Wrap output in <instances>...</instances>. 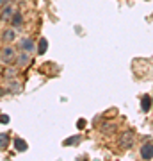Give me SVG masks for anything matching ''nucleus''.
<instances>
[{
  "label": "nucleus",
  "mask_w": 153,
  "mask_h": 161,
  "mask_svg": "<svg viewBox=\"0 0 153 161\" xmlns=\"http://www.w3.org/2000/svg\"><path fill=\"white\" fill-rule=\"evenodd\" d=\"M14 61H16V50H14L9 43H6V47L0 48V63L2 64H13Z\"/></svg>",
  "instance_id": "obj_1"
},
{
  "label": "nucleus",
  "mask_w": 153,
  "mask_h": 161,
  "mask_svg": "<svg viewBox=\"0 0 153 161\" xmlns=\"http://www.w3.org/2000/svg\"><path fill=\"white\" fill-rule=\"evenodd\" d=\"M134 140H135V132L128 129V131H123L121 132V136H119V145L123 147V149H128L134 145Z\"/></svg>",
  "instance_id": "obj_2"
},
{
  "label": "nucleus",
  "mask_w": 153,
  "mask_h": 161,
  "mask_svg": "<svg viewBox=\"0 0 153 161\" xmlns=\"http://www.w3.org/2000/svg\"><path fill=\"white\" fill-rule=\"evenodd\" d=\"M30 54L28 52H25V50H22L20 54H16V61H14V64H16L18 68H25L27 64H30Z\"/></svg>",
  "instance_id": "obj_3"
},
{
  "label": "nucleus",
  "mask_w": 153,
  "mask_h": 161,
  "mask_svg": "<svg viewBox=\"0 0 153 161\" xmlns=\"http://www.w3.org/2000/svg\"><path fill=\"white\" fill-rule=\"evenodd\" d=\"M34 48H36V43H34V40L32 38H20V50H25V52H34Z\"/></svg>",
  "instance_id": "obj_4"
},
{
  "label": "nucleus",
  "mask_w": 153,
  "mask_h": 161,
  "mask_svg": "<svg viewBox=\"0 0 153 161\" xmlns=\"http://www.w3.org/2000/svg\"><path fill=\"white\" fill-rule=\"evenodd\" d=\"M13 14H14V9H13L11 4H7V6H4L2 11H0V20H2V22H11Z\"/></svg>",
  "instance_id": "obj_5"
},
{
  "label": "nucleus",
  "mask_w": 153,
  "mask_h": 161,
  "mask_svg": "<svg viewBox=\"0 0 153 161\" xmlns=\"http://www.w3.org/2000/svg\"><path fill=\"white\" fill-rule=\"evenodd\" d=\"M16 40V29L14 27H9L2 32V41L4 43H13V41Z\"/></svg>",
  "instance_id": "obj_6"
},
{
  "label": "nucleus",
  "mask_w": 153,
  "mask_h": 161,
  "mask_svg": "<svg viewBox=\"0 0 153 161\" xmlns=\"http://www.w3.org/2000/svg\"><path fill=\"white\" fill-rule=\"evenodd\" d=\"M141 158L142 159H151L153 158V143H144L141 147Z\"/></svg>",
  "instance_id": "obj_7"
},
{
  "label": "nucleus",
  "mask_w": 153,
  "mask_h": 161,
  "mask_svg": "<svg viewBox=\"0 0 153 161\" xmlns=\"http://www.w3.org/2000/svg\"><path fill=\"white\" fill-rule=\"evenodd\" d=\"M16 74H18V66H16V64H14V66H11V64H6V68L2 70V75H4L7 80H9V79H14V77H16Z\"/></svg>",
  "instance_id": "obj_8"
},
{
  "label": "nucleus",
  "mask_w": 153,
  "mask_h": 161,
  "mask_svg": "<svg viewBox=\"0 0 153 161\" xmlns=\"http://www.w3.org/2000/svg\"><path fill=\"white\" fill-rule=\"evenodd\" d=\"M153 106V98L150 97V95H144V97L141 98V109L144 111V113H148V111L151 109Z\"/></svg>",
  "instance_id": "obj_9"
},
{
  "label": "nucleus",
  "mask_w": 153,
  "mask_h": 161,
  "mask_svg": "<svg viewBox=\"0 0 153 161\" xmlns=\"http://www.w3.org/2000/svg\"><path fill=\"white\" fill-rule=\"evenodd\" d=\"M9 92L11 93H20L22 92V82L14 77V79H9Z\"/></svg>",
  "instance_id": "obj_10"
},
{
  "label": "nucleus",
  "mask_w": 153,
  "mask_h": 161,
  "mask_svg": "<svg viewBox=\"0 0 153 161\" xmlns=\"http://www.w3.org/2000/svg\"><path fill=\"white\" fill-rule=\"evenodd\" d=\"M14 149L18 150V152H25V150L28 149V145H27V142L23 138H16L14 140Z\"/></svg>",
  "instance_id": "obj_11"
},
{
  "label": "nucleus",
  "mask_w": 153,
  "mask_h": 161,
  "mask_svg": "<svg viewBox=\"0 0 153 161\" xmlns=\"http://www.w3.org/2000/svg\"><path fill=\"white\" fill-rule=\"evenodd\" d=\"M11 23H13V27H14V29L20 27V25L23 23V14H22V13L14 11V14H13V18H11Z\"/></svg>",
  "instance_id": "obj_12"
},
{
  "label": "nucleus",
  "mask_w": 153,
  "mask_h": 161,
  "mask_svg": "<svg viewBox=\"0 0 153 161\" xmlns=\"http://www.w3.org/2000/svg\"><path fill=\"white\" fill-rule=\"evenodd\" d=\"M46 47H48V41H46V38H41L39 40V43H38V54H45L46 52Z\"/></svg>",
  "instance_id": "obj_13"
},
{
  "label": "nucleus",
  "mask_w": 153,
  "mask_h": 161,
  "mask_svg": "<svg viewBox=\"0 0 153 161\" xmlns=\"http://www.w3.org/2000/svg\"><path fill=\"white\" fill-rule=\"evenodd\" d=\"M7 145H9V134L2 132V134H0V149H6Z\"/></svg>",
  "instance_id": "obj_14"
},
{
  "label": "nucleus",
  "mask_w": 153,
  "mask_h": 161,
  "mask_svg": "<svg viewBox=\"0 0 153 161\" xmlns=\"http://www.w3.org/2000/svg\"><path fill=\"white\" fill-rule=\"evenodd\" d=\"M75 142L79 143V142H80V136H71V138H68L66 142H64V145H71V143H75Z\"/></svg>",
  "instance_id": "obj_15"
},
{
  "label": "nucleus",
  "mask_w": 153,
  "mask_h": 161,
  "mask_svg": "<svg viewBox=\"0 0 153 161\" xmlns=\"http://www.w3.org/2000/svg\"><path fill=\"white\" fill-rule=\"evenodd\" d=\"M7 4H11V0H0V9L4 6H7Z\"/></svg>",
  "instance_id": "obj_16"
},
{
  "label": "nucleus",
  "mask_w": 153,
  "mask_h": 161,
  "mask_svg": "<svg viewBox=\"0 0 153 161\" xmlns=\"http://www.w3.org/2000/svg\"><path fill=\"white\" fill-rule=\"evenodd\" d=\"M0 122H2V124H7V122H9V116H7V115H2Z\"/></svg>",
  "instance_id": "obj_17"
},
{
  "label": "nucleus",
  "mask_w": 153,
  "mask_h": 161,
  "mask_svg": "<svg viewBox=\"0 0 153 161\" xmlns=\"http://www.w3.org/2000/svg\"><path fill=\"white\" fill-rule=\"evenodd\" d=\"M2 70H4V68H2V64H0V74H2Z\"/></svg>",
  "instance_id": "obj_18"
}]
</instances>
